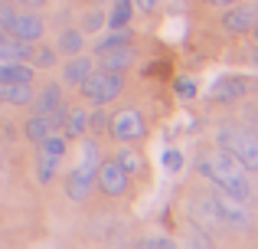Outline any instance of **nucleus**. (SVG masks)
<instances>
[{
  "mask_svg": "<svg viewBox=\"0 0 258 249\" xmlns=\"http://www.w3.org/2000/svg\"><path fill=\"white\" fill-rule=\"evenodd\" d=\"M193 171L200 174L206 184L219 187V190L232 193V197H239V200L252 197V174H248L229 151H222V147H216V144L196 154Z\"/></svg>",
  "mask_w": 258,
  "mask_h": 249,
  "instance_id": "obj_1",
  "label": "nucleus"
},
{
  "mask_svg": "<svg viewBox=\"0 0 258 249\" xmlns=\"http://www.w3.org/2000/svg\"><path fill=\"white\" fill-rule=\"evenodd\" d=\"M213 141H216V147L232 154L248 174H258V128L229 118V122H222L213 131Z\"/></svg>",
  "mask_w": 258,
  "mask_h": 249,
  "instance_id": "obj_2",
  "label": "nucleus"
},
{
  "mask_svg": "<svg viewBox=\"0 0 258 249\" xmlns=\"http://www.w3.org/2000/svg\"><path fill=\"white\" fill-rule=\"evenodd\" d=\"M0 26L10 36L23 39V43H39L49 30V20L43 17V10H30V7H17L10 0H0Z\"/></svg>",
  "mask_w": 258,
  "mask_h": 249,
  "instance_id": "obj_3",
  "label": "nucleus"
},
{
  "mask_svg": "<svg viewBox=\"0 0 258 249\" xmlns=\"http://www.w3.org/2000/svg\"><path fill=\"white\" fill-rule=\"evenodd\" d=\"M203 187H206V197L213 204L219 223L226 226V233H252L255 230V213L248 210V200L232 197V193L219 190V187L206 184V180H203Z\"/></svg>",
  "mask_w": 258,
  "mask_h": 249,
  "instance_id": "obj_4",
  "label": "nucleus"
},
{
  "mask_svg": "<svg viewBox=\"0 0 258 249\" xmlns=\"http://www.w3.org/2000/svg\"><path fill=\"white\" fill-rule=\"evenodd\" d=\"M76 92L85 105H111L124 95V72H108V69L95 66L82 82L76 85Z\"/></svg>",
  "mask_w": 258,
  "mask_h": 249,
  "instance_id": "obj_5",
  "label": "nucleus"
},
{
  "mask_svg": "<svg viewBox=\"0 0 258 249\" xmlns=\"http://www.w3.org/2000/svg\"><path fill=\"white\" fill-rule=\"evenodd\" d=\"M151 134L147 115L138 105H121V109L108 112V138L114 144H141Z\"/></svg>",
  "mask_w": 258,
  "mask_h": 249,
  "instance_id": "obj_6",
  "label": "nucleus"
},
{
  "mask_svg": "<svg viewBox=\"0 0 258 249\" xmlns=\"http://www.w3.org/2000/svg\"><path fill=\"white\" fill-rule=\"evenodd\" d=\"M216 23L226 36H248L252 26L258 23V0H239V4L222 7Z\"/></svg>",
  "mask_w": 258,
  "mask_h": 249,
  "instance_id": "obj_7",
  "label": "nucleus"
},
{
  "mask_svg": "<svg viewBox=\"0 0 258 249\" xmlns=\"http://www.w3.org/2000/svg\"><path fill=\"white\" fill-rule=\"evenodd\" d=\"M95 190L105 200H121L131 190V174L118 164L114 158H101L98 171H95Z\"/></svg>",
  "mask_w": 258,
  "mask_h": 249,
  "instance_id": "obj_8",
  "label": "nucleus"
},
{
  "mask_svg": "<svg viewBox=\"0 0 258 249\" xmlns=\"http://www.w3.org/2000/svg\"><path fill=\"white\" fill-rule=\"evenodd\" d=\"M66 105H69V89H66L59 79H46V82L33 92L30 109L39 112V115H52V118H56V125H62Z\"/></svg>",
  "mask_w": 258,
  "mask_h": 249,
  "instance_id": "obj_9",
  "label": "nucleus"
},
{
  "mask_svg": "<svg viewBox=\"0 0 258 249\" xmlns=\"http://www.w3.org/2000/svg\"><path fill=\"white\" fill-rule=\"evenodd\" d=\"M62 193H66L69 204H79V207L88 204L92 193H95V167H88V164L79 161V164L62 177Z\"/></svg>",
  "mask_w": 258,
  "mask_h": 249,
  "instance_id": "obj_10",
  "label": "nucleus"
},
{
  "mask_svg": "<svg viewBox=\"0 0 258 249\" xmlns=\"http://www.w3.org/2000/svg\"><path fill=\"white\" fill-rule=\"evenodd\" d=\"M255 85L248 82L245 76H239V72H232V76H219L213 85H209V98H213L216 105H232V102H242V98L252 95Z\"/></svg>",
  "mask_w": 258,
  "mask_h": 249,
  "instance_id": "obj_11",
  "label": "nucleus"
},
{
  "mask_svg": "<svg viewBox=\"0 0 258 249\" xmlns=\"http://www.w3.org/2000/svg\"><path fill=\"white\" fill-rule=\"evenodd\" d=\"M92 69H95V56L88 49H82V53H76V56H62V59H59V66H56L59 76L56 79L66 85V89H76Z\"/></svg>",
  "mask_w": 258,
  "mask_h": 249,
  "instance_id": "obj_12",
  "label": "nucleus"
},
{
  "mask_svg": "<svg viewBox=\"0 0 258 249\" xmlns=\"http://www.w3.org/2000/svg\"><path fill=\"white\" fill-rule=\"evenodd\" d=\"M138 63V49H134V43H127V46H114V49H108V53H98L95 56V66L98 69H108V72H131V66Z\"/></svg>",
  "mask_w": 258,
  "mask_h": 249,
  "instance_id": "obj_13",
  "label": "nucleus"
},
{
  "mask_svg": "<svg viewBox=\"0 0 258 249\" xmlns=\"http://www.w3.org/2000/svg\"><path fill=\"white\" fill-rule=\"evenodd\" d=\"M59 131H62L69 141L85 138V134H88V105L85 102H69V105H66V115H62Z\"/></svg>",
  "mask_w": 258,
  "mask_h": 249,
  "instance_id": "obj_14",
  "label": "nucleus"
},
{
  "mask_svg": "<svg viewBox=\"0 0 258 249\" xmlns=\"http://www.w3.org/2000/svg\"><path fill=\"white\" fill-rule=\"evenodd\" d=\"M52 46H56L59 56H76V53L88 49V36L79 30V23H66V26H59L56 43H52Z\"/></svg>",
  "mask_w": 258,
  "mask_h": 249,
  "instance_id": "obj_15",
  "label": "nucleus"
},
{
  "mask_svg": "<svg viewBox=\"0 0 258 249\" xmlns=\"http://www.w3.org/2000/svg\"><path fill=\"white\" fill-rule=\"evenodd\" d=\"M33 82H0V105L10 109H30L33 102Z\"/></svg>",
  "mask_w": 258,
  "mask_h": 249,
  "instance_id": "obj_16",
  "label": "nucleus"
},
{
  "mask_svg": "<svg viewBox=\"0 0 258 249\" xmlns=\"http://www.w3.org/2000/svg\"><path fill=\"white\" fill-rule=\"evenodd\" d=\"M20 128H23V138H26V141H30V144H33V147H36V144H39V141H43V138H46V134H52V131H59V125H56V118H52V115H39V112H33V115H30V118H26V122H23V125H20Z\"/></svg>",
  "mask_w": 258,
  "mask_h": 249,
  "instance_id": "obj_17",
  "label": "nucleus"
},
{
  "mask_svg": "<svg viewBox=\"0 0 258 249\" xmlns=\"http://www.w3.org/2000/svg\"><path fill=\"white\" fill-rule=\"evenodd\" d=\"M134 0H111V10L105 13V30H121V26H131L134 23Z\"/></svg>",
  "mask_w": 258,
  "mask_h": 249,
  "instance_id": "obj_18",
  "label": "nucleus"
},
{
  "mask_svg": "<svg viewBox=\"0 0 258 249\" xmlns=\"http://www.w3.org/2000/svg\"><path fill=\"white\" fill-rule=\"evenodd\" d=\"M127 43H134V33H131V26H121V30H108L105 36H95V43L88 46V53L98 56V53H108V49H114V46H127Z\"/></svg>",
  "mask_w": 258,
  "mask_h": 249,
  "instance_id": "obj_19",
  "label": "nucleus"
},
{
  "mask_svg": "<svg viewBox=\"0 0 258 249\" xmlns=\"http://www.w3.org/2000/svg\"><path fill=\"white\" fill-rule=\"evenodd\" d=\"M33 43H23V39L10 36V33L0 26V63H10V59H30Z\"/></svg>",
  "mask_w": 258,
  "mask_h": 249,
  "instance_id": "obj_20",
  "label": "nucleus"
},
{
  "mask_svg": "<svg viewBox=\"0 0 258 249\" xmlns=\"http://www.w3.org/2000/svg\"><path fill=\"white\" fill-rule=\"evenodd\" d=\"M59 59H62V56L56 53V46H52V43L49 46H36V43H33V53H30L26 63H30L36 72H49V69H56V66H59Z\"/></svg>",
  "mask_w": 258,
  "mask_h": 249,
  "instance_id": "obj_21",
  "label": "nucleus"
},
{
  "mask_svg": "<svg viewBox=\"0 0 258 249\" xmlns=\"http://www.w3.org/2000/svg\"><path fill=\"white\" fill-rule=\"evenodd\" d=\"M111 158L118 161V164L124 167V171L131 174V177H134V174H141V171H144V158H141V154L134 151L131 144H118V147L111 151Z\"/></svg>",
  "mask_w": 258,
  "mask_h": 249,
  "instance_id": "obj_22",
  "label": "nucleus"
},
{
  "mask_svg": "<svg viewBox=\"0 0 258 249\" xmlns=\"http://www.w3.org/2000/svg\"><path fill=\"white\" fill-rule=\"evenodd\" d=\"M56 177H59V158H49V154L36 151V184L49 187Z\"/></svg>",
  "mask_w": 258,
  "mask_h": 249,
  "instance_id": "obj_23",
  "label": "nucleus"
},
{
  "mask_svg": "<svg viewBox=\"0 0 258 249\" xmlns=\"http://www.w3.org/2000/svg\"><path fill=\"white\" fill-rule=\"evenodd\" d=\"M36 151H43V154H49V158L62 161L66 154H69V138H66L62 131H52V134H46V138L36 144Z\"/></svg>",
  "mask_w": 258,
  "mask_h": 249,
  "instance_id": "obj_24",
  "label": "nucleus"
},
{
  "mask_svg": "<svg viewBox=\"0 0 258 249\" xmlns=\"http://www.w3.org/2000/svg\"><path fill=\"white\" fill-rule=\"evenodd\" d=\"M124 246H134V249H176V246H180V239H173V236H164V233H151V236L127 239Z\"/></svg>",
  "mask_w": 258,
  "mask_h": 249,
  "instance_id": "obj_25",
  "label": "nucleus"
},
{
  "mask_svg": "<svg viewBox=\"0 0 258 249\" xmlns=\"http://www.w3.org/2000/svg\"><path fill=\"white\" fill-rule=\"evenodd\" d=\"M79 30H82L85 36H92V33L105 30V10H101V7H88L82 17H79Z\"/></svg>",
  "mask_w": 258,
  "mask_h": 249,
  "instance_id": "obj_26",
  "label": "nucleus"
},
{
  "mask_svg": "<svg viewBox=\"0 0 258 249\" xmlns=\"http://www.w3.org/2000/svg\"><path fill=\"white\" fill-rule=\"evenodd\" d=\"M88 134H95V138L108 134V105H92V112H88Z\"/></svg>",
  "mask_w": 258,
  "mask_h": 249,
  "instance_id": "obj_27",
  "label": "nucleus"
},
{
  "mask_svg": "<svg viewBox=\"0 0 258 249\" xmlns=\"http://www.w3.org/2000/svg\"><path fill=\"white\" fill-rule=\"evenodd\" d=\"M173 92H176V98H183V102H193V98L200 95V85H196L193 76H176L173 79Z\"/></svg>",
  "mask_w": 258,
  "mask_h": 249,
  "instance_id": "obj_28",
  "label": "nucleus"
},
{
  "mask_svg": "<svg viewBox=\"0 0 258 249\" xmlns=\"http://www.w3.org/2000/svg\"><path fill=\"white\" fill-rule=\"evenodd\" d=\"M180 246H196V249L203 246V249H213V246H216V239L209 236L203 226H196V223H193V226H189V236H183V239H180Z\"/></svg>",
  "mask_w": 258,
  "mask_h": 249,
  "instance_id": "obj_29",
  "label": "nucleus"
},
{
  "mask_svg": "<svg viewBox=\"0 0 258 249\" xmlns=\"http://www.w3.org/2000/svg\"><path fill=\"white\" fill-rule=\"evenodd\" d=\"M183 164H186L183 151H176V147H167V151H164V167H167L170 174H180V171H183Z\"/></svg>",
  "mask_w": 258,
  "mask_h": 249,
  "instance_id": "obj_30",
  "label": "nucleus"
},
{
  "mask_svg": "<svg viewBox=\"0 0 258 249\" xmlns=\"http://www.w3.org/2000/svg\"><path fill=\"white\" fill-rule=\"evenodd\" d=\"M160 4H164V0H134V7H138V10H144V13L160 10Z\"/></svg>",
  "mask_w": 258,
  "mask_h": 249,
  "instance_id": "obj_31",
  "label": "nucleus"
},
{
  "mask_svg": "<svg viewBox=\"0 0 258 249\" xmlns=\"http://www.w3.org/2000/svg\"><path fill=\"white\" fill-rule=\"evenodd\" d=\"M10 4H17V7H30V10H43L46 0H10Z\"/></svg>",
  "mask_w": 258,
  "mask_h": 249,
  "instance_id": "obj_32",
  "label": "nucleus"
},
{
  "mask_svg": "<svg viewBox=\"0 0 258 249\" xmlns=\"http://www.w3.org/2000/svg\"><path fill=\"white\" fill-rule=\"evenodd\" d=\"M206 4H213V7H229V4H239V0H206Z\"/></svg>",
  "mask_w": 258,
  "mask_h": 249,
  "instance_id": "obj_33",
  "label": "nucleus"
},
{
  "mask_svg": "<svg viewBox=\"0 0 258 249\" xmlns=\"http://www.w3.org/2000/svg\"><path fill=\"white\" fill-rule=\"evenodd\" d=\"M252 36H255V43H258V23L252 26Z\"/></svg>",
  "mask_w": 258,
  "mask_h": 249,
  "instance_id": "obj_34",
  "label": "nucleus"
},
{
  "mask_svg": "<svg viewBox=\"0 0 258 249\" xmlns=\"http://www.w3.org/2000/svg\"><path fill=\"white\" fill-rule=\"evenodd\" d=\"M252 95H255V102H258V85H255V89H252Z\"/></svg>",
  "mask_w": 258,
  "mask_h": 249,
  "instance_id": "obj_35",
  "label": "nucleus"
}]
</instances>
